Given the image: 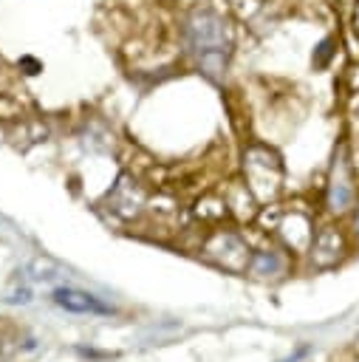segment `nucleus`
Returning a JSON list of instances; mask_svg holds the SVG:
<instances>
[{
  "mask_svg": "<svg viewBox=\"0 0 359 362\" xmlns=\"http://www.w3.org/2000/svg\"><path fill=\"white\" fill-rule=\"evenodd\" d=\"M144 206H147L144 187L136 178L122 175L116 181V187L110 189V195H107V209L116 212V215H122V218H139L144 212Z\"/></svg>",
  "mask_w": 359,
  "mask_h": 362,
  "instance_id": "7",
  "label": "nucleus"
},
{
  "mask_svg": "<svg viewBox=\"0 0 359 362\" xmlns=\"http://www.w3.org/2000/svg\"><path fill=\"white\" fill-rule=\"evenodd\" d=\"M274 232L283 240V249H288V252H308L317 229H314V218L308 212L291 209V212H283L274 221Z\"/></svg>",
  "mask_w": 359,
  "mask_h": 362,
  "instance_id": "5",
  "label": "nucleus"
},
{
  "mask_svg": "<svg viewBox=\"0 0 359 362\" xmlns=\"http://www.w3.org/2000/svg\"><path fill=\"white\" fill-rule=\"evenodd\" d=\"M353 25H356V34H359V6H356V14H353Z\"/></svg>",
  "mask_w": 359,
  "mask_h": 362,
  "instance_id": "14",
  "label": "nucleus"
},
{
  "mask_svg": "<svg viewBox=\"0 0 359 362\" xmlns=\"http://www.w3.org/2000/svg\"><path fill=\"white\" fill-rule=\"evenodd\" d=\"M243 178L257 204L274 201L283 189V161L269 144H249L243 150Z\"/></svg>",
  "mask_w": 359,
  "mask_h": 362,
  "instance_id": "2",
  "label": "nucleus"
},
{
  "mask_svg": "<svg viewBox=\"0 0 359 362\" xmlns=\"http://www.w3.org/2000/svg\"><path fill=\"white\" fill-rule=\"evenodd\" d=\"M17 68H28V71H25L28 76H34V74H40V71H42V65H40L37 59H31V57H23V59L17 62Z\"/></svg>",
  "mask_w": 359,
  "mask_h": 362,
  "instance_id": "11",
  "label": "nucleus"
},
{
  "mask_svg": "<svg viewBox=\"0 0 359 362\" xmlns=\"http://www.w3.org/2000/svg\"><path fill=\"white\" fill-rule=\"evenodd\" d=\"M353 232H356V238H359V201H356V206H353Z\"/></svg>",
  "mask_w": 359,
  "mask_h": 362,
  "instance_id": "13",
  "label": "nucleus"
},
{
  "mask_svg": "<svg viewBox=\"0 0 359 362\" xmlns=\"http://www.w3.org/2000/svg\"><path fill=\"white\" fill-rule=\"evenodd\" d=\"M54 303L73 314H110V308L99 297H93L90 291H82V288H71V286L54 288Z\"/></svg>",
  "mask_w": 359,
  "mask_h": 362,
  "instance_id": "9",
  "label": "nucleus"
},
{
  "mask_svg": "<svg viewBox=\"0 0 359 362\" xmlns=\"http://www.w3.org/2000/svg\"><path fill=\"white\" fill-rule=\"evenodd\" d=\"M288 266H291L288 249H283V246H266V249L252 252L249 274H254L260 280H274V277H283L288 272Z\"/></svg>",
  "mask_w": 359,
  "mask_h": 362,
  "instance_id": "8",
  "label": "nucleus"
},
{
  "mask_svg": "<svg viewBox=\"0 0 359 362\" xmlns=\"http://www.w3.org/2000/svg\"><path fill=\"white\" fill-rule=\"evenodd\" d=\"M345 252H348V240H345V235H342L339 226H331L328 223V226H319L314 232V240H311V249H308L314 266L331 269V266H336L345 257Z\"/></svg>",
  "mask_w": 359,
  "mask_h": 362,
  "instance_id": "6",
  "label": "nucleus"
},
{
  "mask_svg": "<svg viewBox=\"0 0 359 362\" xmlns=\"http://www.w3.org/2000/svg\"><path fill=\"white\" fill-rule=\"evenodd\" d=\"M181 45L184 51L201 62L206 57H232V31L229 23L220 11L209 8V6H198L192 8L181 25Z\"/></svg>",
  "mask_w": 359,
  "mask_h": 362,
  "instance_id": "1",
  "label": "nucleus"
},
{
  "mask_svg": "<svg viewBox=\"0 0 359 362\" xmlns=\"http://www.w3.org/2000/svg\"><path fill=\"white\" fill-rule=\"evenodd\" d=\"M356 201H359V184L351 167L348 147L339 144L334 150V164H331V175L325 184V209L339 218V215H348L356 206Z\"/></svg>",
  "mask_w": 359,
  "mask_h": 362,
  "instance_id": "3",
  "label": "nucleus"
},
{
  "mask_svg": "<svg viewBox=\"0 0 359 362\" xmlns=\"http://www.w3.org/2000/svg\"><path fill=\"white\" fill-rule=\"evenodd\" d=\"M11 303H28L31 297H28V288H20V291H14V297H8Z\"/></svg>",
  "mask_w": 359,
  "mask_h": 362,
  "instance_id": "12",
  "label": "nucleus"
},
{
  "mask_svg": "<svg viewBox=\"0 0 359 362\" xmlns=\"http://www.w3.org/2000/svg\"><path fill=\"white\" fill-rule=\"evenodd\" d=\"M201 255L206 260H212L215 266L235 272V274L249 272V260H252V249H249L246 238L235 229H212L201 240Z\"/></svg>",
  "mask_w": 359,
  "mask_h": 362,
  "instance_id": "4",
  "label": "nucleus"
},
{
  "mask_svg": "<svg viewBox=\"0 0 359 362\" xmlns=\"http://www.w3.org/2000/svg\"><path fill=\"white\" fill-rule=\"evenodd\" d=\"M336 48H339V40H336L334 34L322 37V40L317 42L314 54H311V65H314V71H325V68L334 62V57H336Z\"/></svg>",
  "mask_w": 359,
  "mask_h": 362,
  "instance_id": "10",
  "label": "nucleus"
}]
</instances>
